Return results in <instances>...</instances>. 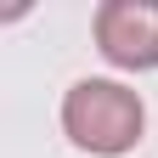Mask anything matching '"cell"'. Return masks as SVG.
I'll list each match as a JSON object with an SVG mask.
<instances>
[{"mask_svg":"<svg viewBox=\"0 0 158 158\" xmlns=\"http://www.w3.org/2000/svg\"><path fill=\"white\" fill-rule=\"evenodd\" d=\"M147 130V107L141 96L118 79H73L68 96H62V135L79 152H96V158H118L141 141Z\"/></svg>","mask_w":158,"mask_h":158,"instance_id":"cell-1","label":"cell"},{"mask_svg":"<svg viewBox=\"0 0 158 158\" xmlns=\"http://www.w3.org/2000/svg\"><path fill=\"white\" fill-rule=\"evenodd\" d=\"M96 51L113 68H158V0H102L96 6Z\"/></svg>","mask_w":158,"mask_h":158,"instance_id":"cell-2","label":"cell"}]
</instances>
